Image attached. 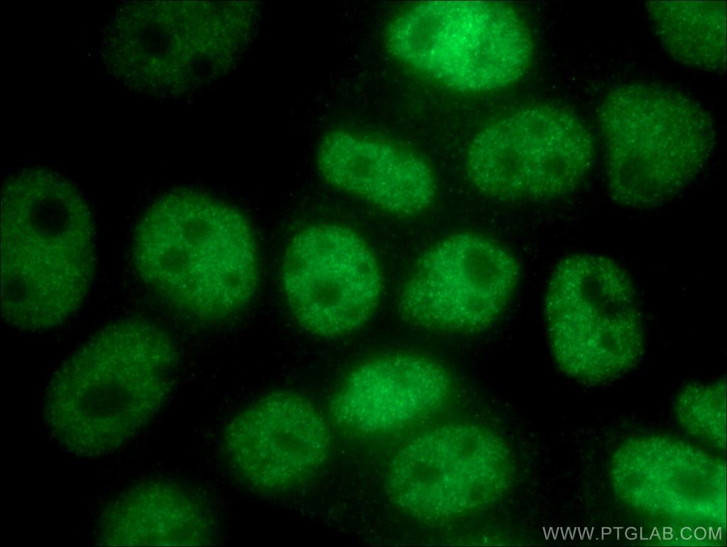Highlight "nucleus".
Here are the masks:
<instances>
[{
    "instance_id": "f257e3e1",
    "label": "nucleus",
    "mask_w": 727,
    "mask_h": 547,
    "mask_svg": "<svg viewBox=\"0 0 727 547\" xmlns=\"http://www.w3.org/2000/svg\"><path fill=\"white\" fill-rule=\"evenodd\" d=\"M177 360L172 340L153 323L132 317L108 324L53 375L44 404L51 433L79 456L116 450L160 409Z\"/></svg>"
},
{
    "instance_id": "f03ea898",
    "label": "nucleus",
    "mask_w": 727,
    "mask_h": 547,
    "mask_svg": "<svg viewBox=\"0 0 727 547\" xmlns=\"http://www.w3.org/2000/svg\"><path fill=\"white\" fill-rule=\"evenodd\" d=\"M141 280L170 304L202 320L244 309L258 283L256 243L236 209L193 189L158 198L133 236Z\"/></svg>"
},
{
    "instance_id": "7ed1b4c3",
    "label": "nucleus",
    "mask_w": 727,
    "mask_h": 547,
    "mask_svg": "<svg viewBox=\"0 0 727 547\" xmlns=\"http://www.w3.org/2000/svg\"><path fill=\"white\" fill-rule=\"evenodd\" d=\"M598 116L609 192L625 206L650 208L674 198L714 151L711 117L694 99L668 87H618L603 100Z\"/></svg>"
},
{
    "instance_id": "20e7f679",
    "label": "nucleus",
    "mask_w": 727,
    "mask_h": 547,
    "mask_svg": "<svg viewBox=\"0 0 727 547\" xmlns=\"http://www.w3.org/2000/svg\"><path fill=\"white\" fill-rule=\"evenodd\" d=\"M551 350L567 375L585 381L620 376L639 360L644 337L635 289L611 259L573 255L555 268L545 297Z\"/></svg>"
},
{
    "instance_id": "39448f33",
    "label": "nucleus",
    "mask_w": 727,
    "mask_h": 547,
    "mask_svg": "<svg viewBox=\"0 0 727 547\" xmlns=\"http://www.w3.org/2000/svg\"><path fill=\"white\" fill-rule=\"evenodd\" d=\"M389 43L401 59L444 84L478 92L516 80L531 45L519 16L498 1H425L392 25Z\"/></svg>"
},
{
    "instance_id": "423d86ee",
    "label": "nucleus",
    "mask_w": 727,
    "mask_h": 547,
    "mask_svg": "<svg viewBox=\"0 0 727 547\" xmlns=\"http://www.w3.org/2000/svg\"><path fill=\"white\" fill-rule=\"evenodd\" d=\"M595 155L592 135L574 114L553 108L518 111L473 140L467 170L474 185L496 198H548L577 187Z\"/></svg>"
},
{
    "instance_id": "0eeeda50",
    "label": "nucleus",
    "mask_w": 727,
    "mask_h": 547,
    "mask_svg": "<svg viewBox=\"0 0 727 547\" xmlns=\"http://www.w3.org/2000/svg\"><path fill=\"white\" fill-rule=\"evenodd\" d=\"M282 283L299 322L322 336L354 330L373 311L381 276L368 248L351 231L334 226L307 228L291 241Z\"/></svg>"
},
{
    "instance_id": "6e6552de",
    "label": "nucleus",
    "mask_w": 727,
    "mask_h": 547,
    "mask_svg": "<svg viewBox=\"0 0 727 547\" xmlns=\"http://www.w3.org/2000/svg\"><path fill=\"white\" fill-rule=\"evenodd\" d=\"M518 277L514 258L498 245L472 234L448 238L420 260L403 304L425 326L474 332L501 314Z\"/></svg>"
},
{
    "instance_id": "1a4fd4ad",
    "label": "nucleus",
    "mask_w": 727,
    "mask_h": 547,
    "mask_svg": "<svg viewBox=\"0 0 727 547\" xmlns=\"http://www.w3.org/2000/svg\"><path fill=\"white\" fill-rule=\"evenodd\" d=\"M500 443L474 428L449 426L425 433L393 460L390 487L400 506L415 514L437 517L490 501L505 480Z\"/></svg>"
},
{
    "instance_id": "9d476101",
    "label": "nucleus",
    "mask_w": 727,
    "mask_h": 547,
    "mask_svg": "<svg viewBox=\"0 0 727 547\" xmlns=\"http://www.w3.org/2000/svg\"><path fill=\"white\" fill-rule=\"evenodd\" d=\"M328 444L322 420L304 400L286 392L267 394L237 414L222 437L231 470L248 487L281 490L322 460Z\"/></svg>"
},
{
    "instance_id": "9b49d317",
    "label": "nucleus",
    "mask_w": 727,
    "mask_h": 547,
    "mask_svg": "<svg viewBox=\"0 0 727 547\" xmlns=\"http://www.w3.org/2000/svg\"><path fill=\"white\" fill-rule=\"evenodd\" d=\"M449 377L434 363L413 356L370 362L346 380L334 403L341 422L365 431H379L418 419L446 399Z\"/></svg>"
},
{
    "instance_id": "f8f14e48",
    "label": "nucleus",
    "mask_w": 727,
    "mask_h": 547,
    "mask_svg": "<svg viewBox=\"0 0 727 547\" xmlns=\"http://www.w3.org/2000/svg\"><path fill=\"white\" fill-rule=\"evenodd\" d=\"M318 165L333 185L395 214L419 212L433 197L434 180L425 162L381 141L334 133L321 145Z\"/></svg>"
},
{
    "instance_id": "ddd939ff",
    "label": "nucleus",
    "mask_w": 727,
    "mask_h": 547,
    "mask_svg": "<svg viewBox=\"0 0 727 547\" xmlns=\"http://www.w3.org/2000/svg\"><path fill=\"white\" fill-rule=\"evenodd\" d=\"M215 523L206 505L173 482L140 484L104 511L97 539L103 546H206Z\"/></svg>"
},
{
    "instance_id": "4468645a",
    "label": "nucleus",
    "mask_w": 727,
    "mask_h": 547,
    "mask_svg": "<svg viewBox=\"0 0 727 547\" xmlns=\"http://www.w3.org/2000/svg\"><path fill=\"white\" fill-rule=\"evenodd\" d=\"M647 11L658 40L676 61L706 71L725 69V2L651 1Z\"/></svg>"
},
{
    "instance_id": "2eb2a0df",
    "label": "nucleus",
    "mask_w": 727,
    "mask_h": 547,
    "mask_svg": "<svg viewBox=\"0 0 727 547\" xmlns=\"http://www.w3.org/2000/svg\"><path fill=\"white\" fill-rule=\"evenodd\" d=\"M625 536L628 538L631 539V540L636 538H637L636 529L635 528H633V527L628 528L625 530Z\"/></svg>"
},
{
    "instance_id": "dca6fc26",
    "label": "nucleus",
    "mask_w": 727,
    "mask_h": 547,
    "mask_svg": "<svg viewBox=\"0 0 727 547\" xmlns=\"http://www.w3.org/2000/svg\"><path fill=\"white\" fill-rule=\"evenodd\" d=\"M694 536L698 539H703L706 536V531L703 528H697L694 531Z\"/></svg>"
},
{
    "instance_id": "f3484780",
    "label": "nucleus",
    "mask_w": 727,
    "mask_h": 547,
    "mask_svg": "<svg viewBox=\"0 0 727 547\" xmlns=\"http://www.w3.org/2000/svg\"><path fill=\"white\" fill-rule=\"evenodd\" d=\"M681 536L684 539H689L692 536V531L690 528H684L681 531Z\"/></svg>"
},
{
    "instance_id": "a211bd4d",
    "label": "nucleus",
    "mask_w": 727,
    "mask_h": 547,
    "mask_svg": "<svg viewBox=\"0 0 727 547\" xmlns=\"http://www.w3.org/2000/svg\"><path fill=\"white\" fill-rule=\"evenodd\" d=\"M664 538L670 539L672 538V529H664Z\"/></svg>"
}]
</instances>
